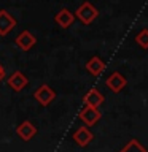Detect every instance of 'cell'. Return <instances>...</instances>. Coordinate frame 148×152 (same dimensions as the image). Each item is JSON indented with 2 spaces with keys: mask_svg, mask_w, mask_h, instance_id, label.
I'll use <instances>...</instances> for the list:
<instances>
[{
  "mask_svg": "<svg viewBox=\"0 0 148 152\" xmlns=\"http://www.w3.org/2000/svg\"><path fill=\"white\" fill-rule=\"evenodd\" d=\"M75 16H76V19H80V22H83L84 26H91V24L99 18V10L91 2L84 0V2L76 8Z\"/></svg>",
  "mask_w": 148,
  "mask_h": 152,
  "instance_id": "1",
  "label": "cell"
},
{
  "mask_svg": "<svg viewBox=\"0 0 148 152\" xmlns=\"http://www.w3.org/2000/svg\"><path fill=\"white\" fill-rule=\"evenodd\" d=\"M33 98L37 100L38 103L41 104V106H50V104L54 102V98H56V92H54V89L50 87L48 84H41L40 87H38L35 92H33Z\"/></svg>",
  "mask_w": 148,
  "mask_h": 152,
  "instance_id": "2",
  "label": "cell"
},
{
  "mask_svg": "<svg viewBox=\"0 0 148 152\" xmlns=\"http://www.w3.org/2000/svg\"><path fill=\"white\" fill-rule=\"evenodd\" d=\"M80 121L84 124L86 127H94L95 124L100 121L102 117V113H100L99 108H92V106H84L78 114Z\"/></svg>",
  "mask_w": 148,
  "mask_h": 152,
  "instance_id": "3",
  "label": "cell"
},
{
  "mask_svg": "<svg viewBox=\"0 0 148 152\" xmlns=\"http://www.w3.org/2000/svg\"><path fill=\"white\" fill-rule=\"evenodd\" d=\"M105 86H107L113 94H119L127 86V79H126V76L121 75L119 71H113V73L105 79Z\"/></svg>",
  "mask_w": 148,
  "mask_h": 152,
  "instance_id": "4",
  "label": "cell"
},
{
  "mask_svg": "<svg viewBox=\"0 0 148 152\" xmlns=\"http://www.w3.org/2000/svg\"><path fill=\"white\" fill-rule=\"evenodd\" d=\"M7 84H8L10 89L14 90V92H21L22 89L27 87L29 79H27V76L24 75L22 71H14V73H11V75L8 76Z\"/></svg>",
  "mask_w": 148,
  "mask_h": 152,
  "instance_id": "5",
  "label": "cell"
},
{
  "mask_svg": "<svg viewBox=\"0 0 148 152\" xmlns=\"http://www.w3.org/2000/svg\"><path fill=\"white\" fill-rule=\"evenodd\" d=\"M14 43H16V46H18L21 51H30L32 48L37 45V38H35V35H32L29 30H22V32L16 37Z\"/></svg>",
  "mask_w": 148,
  "mask_h": 152,
  "instance_id": "6",
  "label": "cell"
},
{
  "mask_svg": "<svg viewBox=\"0 0 148 152\" xmlns=\"http://www.w3.org/2000/svg\"><path fill=\"white\" fill-rule=\"evenodd\" d=\"M105 102V97L102 95L99 89H89L83 95V103L84 106H92V108H100L102 103Z\"/></svg>",
  "mask_w": 148,
  "mask_h": 152,
  "instance_id": "7",
  "label": "cell"
},
{
  "mask_svg": "<svg viewBox=\"0 0 148 152\" xmlns=\"http://www.w3.org/2000/svg\"><path fill=\"white\" fill-rule=\"evenodd\" d=\"M72 138H73V141L80 147H86L91 141L94 140V135H92V132L89 130V127L84 125V127L76 128V130L73 132V135H72Z\"/></svg>",
  "mask_w": 148,
  "mask_h": 152,
  "instance_id": "8",
  "label": "cell"
},
{
  "mask_svg": "<svg viewBox=\"0 0 148 152\" xmlns=\"http://www.w3.org/2000/svg\"><path fill=\"white\" fill-rule=\"evenodd\" d=\"M75 19H76L75 13H72L69 8H61L54 16V21L61 28H69L75 22Z\"/></svg>",
  "mask_w": 148,
  "mask_h": 152,
  "instance_id": "9",
  "label": "cell"
},
{
  "mask_svg": "<svg viewBox=\"0 0 148 152\" xmlns=\"http://www.w3.org/2000/svg\"><path fill=\"white\" fill-rule=\"evenodd\" d=\"M37 127L33 125L30 121H24L16 127V135L21 138L22 141H30L33 136L37 135Z\"/></svg>",
  "mask_w": 148,
  "mask_h": 152,
  "instance_id": "10",
  "label": "cell"
},
{
  "mask_svg": "<svg viewBox=\"0 0 148 152\" xmlns=\"http://www.w3.org/2000/svg\"><path fill=\"white\" fill-rule=\"evenodd\" d=\"M14 27H16V19L7 10H0V35L7 37Z\"/></svg>",
  "mask_w": 148,
  "mask_h": 152,
  "instance_id": "11",
  "label": "cell"
},
{
  "mask_svg": "<svg viewBox=\"0 0 148 152\" xmlns=\"http://www.w3.org/2000/svg\"><path fill=\"white\" fill-rule=\"evenodd\" d=\"M84 68H86V71H88L89 75H92V76H100V75H102L104 71H105V62L100 59L99 56H92L88 62H86Z\"/></svg>",
  "mask_w": 148,
  "mask_h": 152,
  "instance_id": "12",
  "label": "cell"
},
{
  "mask_svg": "<svg viewBox=\"0 0 148 152\" xmlns=\"http://www.w3.org/2000/svg\"><path fill=\"white\" fill-rule=\"evenodd\" d=\"M119 152H148V149H147L145 146H142L138 140L131 138V140H129L126 144L119 149Z\"/></svg>",
  "mask_w": 148,
  "mask_h": 152,
  "instance_id": "13",
  "label": "cell"
},
{
  "mask_svg": "<svg viewBox=\"0 0 148 152\" xmlns=\"http://www.w3.org/2000/svg\"><path fill=\"white\" fill-rule=\"evenodd\" d=\"M134 40H135V43L142 48V49H148V28H142V30L135 35Z\"/></svg>",
  "mask_w": 148,
  "mask_h": 152,
  "instance_id": "14",
  "label": "cell"
},
{
  "mask_svg": "<svg viewBox=\"0 0 148 152\" xmlns=\"http://www.w3.org/2000/svg\"><path fill=\"white\" fill-rule=\"evenodd\" d=\"M3 78H5V68L2 66V64H0V83H2Z\"/></svg>",
  "mask_w": 148,
  "mask_h": 152,
  "instance_id": "15",
  "label": "cell"
}]
</instances>
